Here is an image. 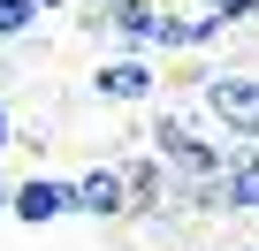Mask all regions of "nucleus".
Segmentation results:
<instances>
[{
  "instance_id": "nucleus-9",
  "label": "nucleus",
  "mask_w": 259,
  "mask_h": 251,
  "mask_svg": "<svg viewBox=\"0 0 259 251\" xmlns=\"http://www.w3.org/2000/svg\"><path fill=\"white\" fill-rule=\"evenodd\" d=\"M176 8H183V16H198V8H221V0H176Z\"/></svg>"
},
{
  "instance_id": "nucleus-1",
  "label": "nucleus",
  "mask_w": 259,
  "mask_h": 251,
  "mask_svg": "<svg viewBox=\"0 0 259 251\" xmlns=\"http://www.w3.org/2000/svg\"><path fill=\"white\" fill-rule=\"evenodd\" d=\"M191 99H198L206 122H221L236 145H259V69H206Z\"/></svg>"
},
{
  "instance_id": "nucleus-7",
  "label": "nucleus",
  "mask_w": 259,
  "mask_h": 251,
  "mask_svg": "<svg viewBox=\"0 0 259 251\" xmlns=\"http://www.w3.org/2000/svg\"><path fill=\"white\" fill-rule=\"evenodd\" d=\"M213 16H221L229 31H251V23H259V0H221V8H213Z\"/></svg>"
},
{
  "instance_id": "nucleus-10",
  "label": "nucleus",
  "mask_w": 259,
  "mask_h": 251,
  "mask_svg": "<svg viewBox=\"0 0 259 251\" xmlns=\"http://www.w3.org/2000/svg\"><path fill=\"white\" fill-rule=\"evenodd\" d=\"M38 8H84V0H38Z\"/></svg>"
},
{
  "instance_id": "nucleus-5",
  "label": "nucleus",
  "mask_w": 259,
  "mask_h": 251,
  "mask_svg": "<svg viewBox=\"0 0 259 251\" xmlns=\"http://www.w3.org/2000/svg\"><path fill=\"white\" fill-rule=\"evenodd\" d=\"M221 213H259V145L229 137V175H221Z\"/></svg>"
},
{
  "instance_id": "nucleus-12",
  "label": "nucleus",
  "mask_w": 259,
  "mask_h": 251,
  "mask_svg": "<svg viewBox=\"0 0 259 251\" xmlns=\"http://www.w3.org/2000/svg\"><path fill=\"white\" fill-rule=\"evenodd\" d=\"M229 251H259V243H229Z\"/></svg>"
},
{
  "instance_id": "nucleus-3",
  "label": "nucleus",
  "mask_w": 259,
  "mask_h": 251,
  "mask_svg": "<svg viewBox=\"0 0 259 251\" xmlns=\"http://www.w3.org/2000/svg\"><path fill=\"white\" fill-rule=\"evenodd\" d=\"M69 198H76L84 221H130V213H138V206H130V175H122V160H99V168L69 175Z\"/></svg>"
},
{
  "instance_id": "nucleus-8",
  "label": "nucleus",
  "mask_w": 259,
  "mask_h": 251,
  "mask_svg": "<svg viewBox=\"0 0 259 251\" xmlns=\"http://www.w3.org/2000/svg\"><path fill=\"white\" fill-rule=\"evenodd\" d=\"M8 145H16V114L0 107V153H8Z\"/></svg>"
},
{
  "instance_id": "nucleus-6",
  "label": "nucleus",
  "mask_w": 259,
  "mask_h": 251,
  "mask_svg": "<svg viewBox=\"0 0 259 251\" xmlns=\"http://www.w3.org/2000/svg\"><path fill=\"white\" fill-rule=\"evenodd\" d=\"M38 16H46V8H38V0H0V46H8V54H16V46H23V38L38 31Z\"/></svg>"
},
{
  "instance_id": "nucleus-4",
  "label": "nucleus",
  "mask_w": 259,
  "mask_h": 251,
  "mask_svg": "<svg viewBox=\"0 0 259 251\" xmlns=\"http://www.w3.org/2000/svg\"><path fill=\"white\" fill-rule=\"evenodd\" d=\"M8 213H16L23 228H54V221H69V213H76V198H69V183H61V175H23V183H16V198H8Z\"/></svg>"
},
{
  "instance_id": "nucleus-2",
  "label": "nucleus",
  "mask_w": 259,
  "mask_h": 251,
  "mask_svg": "<svg viewBox=\"0 0 259 251\" xmlns=\"http://www.w3.org/2000/svg\"><path fill=\"white\" fill-rule=\"evenodd\" d=\"M84 91H92V99H107V107H153V99H160V61L107 54V61L84 76Z\"/></svg>"
},
{
  "instance_id": "nucleus-11",
  "label": "nucleus",
  "mask_w": 259,
  "mask_h": 251,
  "mask_svg": "<svg viewBox=\"0 0 259 251\" xmlns=\"http://www.w3.org/2000/svg\"><path fill=\"white\" fill-rule=\"evenodd\" d=\"M8 69H16V61H8V46H0V84H8Z\"/></svg>"
}]
</instances>
